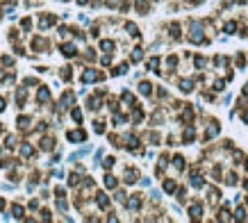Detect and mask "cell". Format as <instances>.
I'll return each mask as SVG.
<instances>
[{"label":"cell","mask_w":248,"mask_h":223,"mask_svg":"<svg viewBox=\"0 0 248 223\" xmlns=\"http://www.w3.org/2000/svg\"><path fill=\"white\" fill-rule=\"evenodd\" d=\"M191 41H196V43H200V41H203V34H200V25H198V23H194V34H191Z\"/></svg>","instance_id":"cell-1"},{"label":"cell","mask_w":248,"mask_h":223,"mask_svg":"<svg viewBox=\"0 0 248 223\" xmlns=\"http://www.w3.org/2000/svg\"><path fill=\"white\" fill-rule=\"evenodd\" d=\"M84 82H91V80H98V73H96V71H87V73H84Z\"/></svg>","instance_id":"cell-2"},{"label":"cell","mask_w":248,"mask_h":223,"mask_svg":"<svg viewBox=\"0 0 248 223\" xmlns=\"http://www.w3.org/2000/svg\"><path fill=\"white\" fill-rule=\"evenodd\" d=\"M62 50H64V55H66V57H73V55H75V46H71V43H66Z\"/></svg>","instance_id":"cell-3"},{"label":"cell","mask_w":248,"mask_h":223,"mask_svg":"<svg viewBox=\"0 0 248 223\" xmlns=\"http://www.w3.org/2000/svg\"><path fill=\"white\" fill-rule=\"evenodd\" d=\"M68 139H73V141L78 139V141H82V139H84V132H82V130H78V132H71V135H68Z\"/></svg>","instance_id":"cell-4"},{"label":"cell","mask_w":248,"mask_h":223,"mask_svg":"<svg viewBox=\"0 0 248 223\" xmlns=\"http://www.w3.org/2000/svg\"><path fill=\"white\" fill-rule=\"evenodd\" d=\"M200 212H203V207H200V205H191V216H194V218H198V216H200Z\"/></svg>","instance_id":"cell-5"},{"label":"cell","mask_w":248,"mask_h":223,"mask_svg":"<svg viewBox=\"0 0 248 223\" xmlns=\"http://www.w3.org/2000/svg\"><path fill=\"white\" fill-rule=\"evenodd\" d=\"M105 184H107V187H116V180H114V175H105Z\"/></svg>","instance_id":"cell-6"},{"label":"cell","mask_w":248,"mask_h":223,"mask_svg":"<svg viewBox=\"0 0 248 223\" xmlns=\"http://www.w3.org/2000/svg\"><path fill=\"white\" fill-rule=\"evenodd\" d=\"M107 196H105V194H98V205H100V207H107Z\"/></svg>","instance_id":"cell-7"},{"label":"cell","mask_w":248,"mask_h":223,"mask_svg":"<svg viewBox=\"0 0 248 223\" xmlns=\"http://www.w3.org/2000/svg\"><path fill=\"white\" fill-rule=\"evenodd\" d=\"M48 96H50V94H48V89H46V87L39 89V100H48Z\"/></svg>","instance_id":"cell-8"},{"label":"cell","mask_w":248,"mask_h":223,"mask_svg":"<svg viewBox=\"0 0 248 223\" xmlns=\"http://www.w3.org/2000/svg\"><path fill=\"white\" fill-rule=\"evenodd\" d=\"M128 207L130 209H137V207H139V198H132V200L128 203Z\"/></svg>","instance_id":"cell-9"},{"label":"cell","mask_w":248,"mask_h":223,"mask_svg":"<svg viewBox=\"0 0 248 223\" xmlns=\"http://www.w3.org/2000/svg\"><path fill=\"white\" fill-rule=\"evenodd\" d=\"M139 91H141V94H150V84H148V82H144V84L139 87Z\"/></svg>","instance_id":"cell-10"},{"label":"cell","mask_w":248,"mask_h":223,"mask_svg":"<svg viewBox=\"0 0 248 223\" xmlns=\"http://www.w3.org/2000/svg\"><path fill=\"white\" fill-rule=\"evenodd\" d=\"M100 48H103V50H112L114 43H112V41H103V43H100Z\"/></svg>","instance_id":"cell-11"},{"label":"cell","mask_w":248,"mask_h":223,"mask_svg":"<svg viewBox=\"0 0 248 223\" xmlns=\"http://www.w3.org/2000/svg\"><path fill=\"white\" fill-rule=\"evenodd\" d=\"M128 182H135L137 180V171H128V178H125Z\"/></svg>","instance_id":"cell-12"},{"label":"cell","mask_w":248,"mask_h":223,"mask_svg":"<svg viewBox=\"0 0 248 223\" xmlns=\"http://www.w3.org/2000/svg\"><path fill=\"white\" fill-rule=\"evenodd\" d=\"M139 59H141V50L137 48V50L132 52V62H139Z\"/></svg>","instance_id":"cell-13"},{"label":"cell","mask_w":248,"mask_h":223,"mask_svg":"<svg viewBox=\"0 0 248 223\" xmlns=\"http://www.w3.org/2000/svg\"><path fill=\"white\" fill-rule=\"evenodd\" d=\"M180 89H182V91H191V82H187V80H184V82L180 84Z\"/></svg>","instance_id":"cell-14"},{"label":"cell","mask_w":248,"mask_h":223,"mask_svg":"<svg viewBox=\"0 0 248 223\" xmlns=\"http://www.w3.org/2000/svg\"><path fill=\"white\" fill-rule=\"evenodd\" d=\"M128 32H130V34H132V36H137V34H139V32H137V27L132 25V23H128Z\"/></svg>","instance_id":"cell-15"},{"label":"cell","mask_w":248,"mask_h":223,"mask_svg":"<svg viewBox=\"0 0 248 223\" xmlns=\"http://www.w3.org/2000/svg\"><path fill=\"white\" fill-rule=\"evenodd\" d=\"M73 119H75V121H82V114H80V109H73Z\"/></svg>","instance_id":"cell-16"},{"label":"cell","mask_w":248,"mask_h":223,"mask_svg":"<svg viewBox=\"0 0 248 223\" xmlns=\"http://www.w3.org/2000/svg\"><path fill=\"white\" fill-rule=\"evenodd\" d=\"M164 189H166V191H173V189H175V184H173V182H166V184H164Z\"/></svg>","instance_id":"cell-17"},{"label":"cell","mask_w":248,"mask_h":223,"mask_svg":"<svg viewBox=\"0 0 248 223\" xmlns=\"http://www.w3.org/2000/svg\"><path fill=\"white\" fill-rule=\"evenodd\" d=\"M21 150H23V155H25V157H27V155H32V148H30V146H23Z\"/></svg>","instance_id":"cell-18"},{"label":"cell","mask_w":248,"mask_h":223,"mask_svg":"<svg viewBox=\"0 0 248 223\" xmlns=\"http://www.w3.org/2000/svg\"><path fill=\"white\" fill-rule=\"evenodd\" d=\"M175 166H178V169H182V166H184V160H182V157H175Z\"/></svg>","instance_id":"cell-19"},{"label":"cell","mask_w":248,"mask_h":223,"mask_svg":"<svg viewBox=\"0 0 248 223\" xmlns=\"http://www.w3.org/2000/svg\"><path fill=\"white\" fill-rule=\"evenodd\" d=\"M14 212H16V216H23V207H18V205L14 207Z\"/></svg>","instance_id":"cell-20"},{"label":"cell","mask_w":248,"mask_h":223,"mask_svg":"<svg viewBox=\"0 0 248 223\" xmlns=\"http://www.w3.org/2000/svg\"><path fill=\"white\" fill-rule=\"evenodd\" d=\"M234 27H237L234 23H228V25H225V30H228V32H234Z\"/></svg>","instance_id":"cell-21"},{"label":"cell","mask_w":248,"mask_h":223,"mask_svg":"<svg viewBox=\"0 0 248 223\" xmlns=\"http://www.w3.org/2000/svg\"><path fill=\"white\" fill-rule=\"evenodd\" d=\"M0 109H5V100H0Z\"/></svg>","instance_id":"cell-22"},{"label":"cell","mask_w":248,"mask_h":223,"mask_svg":"<svg viewBox=\"0 0 248 223\" xmlns=\"http://www.w3.org/2000/svg\"><path fill=\"white\" fill-rule=\"evenodd\" d=\"M243 94H246V96H248V84H246V89H243Z\"/></svg>","instance_id":"cell-23"},{"label":"cell","mask_w":248,"mask_h":223,"mask_svg":"<svg viewBox=\"0 0 248 223\" xmlns=\"http://www.w3.org/2000/svg\"><path fill=\"white\" fill-rule=\"evenodd\" d=\"M78 2H80V5H84V2H87V0H78Z\"/></svg>","instance_id":"cell-24"},{"label":"cell","mask_w":248,"mask_h":223,"mask_svg":"<svg viewBox=\"0 0 248 223\" xmlns=\"http://www.w3.org/2000/svg\"><path fill=\"white\" fill-rule=\"evenodd\" d=\"M0 209H2V200H0Z\"/></svg>","instance_id":"cell-25"},{"label":"cell","mask_w":248,"mask_h":223,"mask_svg":"<svg viewBox=\"0 0 248 223\" xmlns=\"http://www.w3.org/2000/svg\"><path fill=\"white\" fill-rule=\"evenodd\" d=\"M246 169H248V162H246Z\"/></svg>","instance_id":"cell-26"}]
</instances>
